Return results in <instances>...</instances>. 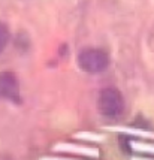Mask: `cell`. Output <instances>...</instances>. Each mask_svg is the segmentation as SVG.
Listing matches in <instances>:
<instances>
[{
    "mask_svg": "<svg viewBox=\"0 0 154 160\" xmlns=\"http://www.w3.org/2000/svg\"><path fill=\"white\" fill-rule=\"evenodd\" d=\"M97 109L106 118H118L124 111V99L121 91L115 87L103 88L97 99Z\"/></svg>",
    "mask_w": 154,
    "mask_h": 160,
    "instance_id": "cell-1",
    "label": "cell"
},
{
    "mask_svg": "<svg viewBox=\"0 0 154 160\" xmlns=\"http://www.w3.org/2000/svg\"><path fill=\"white\" fill-rule=\"evenodd\" d=\"M78 64L87 73H100V72H103L108 68L109 57H108V54L103 49L87 48L79 52Z\"/></svg>",
    "mask_w": 154,
    "mask_h": 160,
    "instance_id": "cell-2",
    "label": "cell"
},
{
    "mask_svg": "<svg viewBox=\"0 0 154 160\" xmlns=\"http://www.w3.org/2000/svg\"><path fill=\"white\" fill-rule=\"evenodd\" d=\"M0 99L20 102V82L12 72H0Z\"/></svg>",
    "mask_w": 154,
    "mask_h": 160,
    "instance_id": "cell-3",
    "label": "cell"
},
{
    "mask_svg": "<svg viewBox=\"0 0 154 160\" xmlns=\"http://www.w3.org/2000/svg\"><path fill=\"white\" fill-rule=\"evenodd\" d=\"M56 151L60 153H67V154H81V156H87V157H99V151L94 148L85 145H73V144H58L54 148Z\"/></svg>",
    "mask_w": 154,
    "mask_h": 160,
    "instance_id": "cell-4",
    "label": "cell"
},
{
    "mask_svg": "<svg viewBox=\"0 0 154 160\" xmlns=\"http://www.w3.org/2000/svg\"><path fill=\"white\" fill-rule=\"evenodd\" d=\"M130 150L132 151H139V153L154 154V144H145V142L130 141Z\"/></svg>",
    "mask_w": 154,
    "mask_h": 160,
    "instance_id": "cell-5",
    "label": "cell"
},
{
    "mask_svg": "<svg viewBox=\"0 0 154 160\" xmlns=\"http://www.w3.org/2000/svg\"><path fill=\"white\" fill-rule=\"evenodd\" d=\"M9 38H11V35H9V28L6 27V24L0 22V54L5 51V48H6L7 42H9Z\"/></svg>",
    "mask_w": 154,
    "mask_h": 160,
    "instance_id": "cell-6",
    "label": "cell"
},
{
    "mask_svg": "<svg viewBox=\"0 0 154 160\" xmlns=\"http://www.w3.org/2000/svg\"><path fill=\"white\" fill-rule=\"evenodd\" d=\"M78 139H90V141H102L103 138H100L94 133H78L77 135Z\"/></svg>",
    "mask_w": 154,
    "mask_h": 160,
    "instance_id": "cell-7",
    "label": "cell"
},
{
    "mask_svg": "<svg viewBox=\"0 0 154 160\" xmlns=\"http://www.w3.org/2000/svg\"><path fill=\"white\" fill-rule=\"evenodd\" d=\"M42 160H78V159H67V157H48V159Z\"/></svg>",
    "mask_w": 154,
    "mask_h": 160,
    "instance_id": "cell-8",
    "label": "cell"
},
{
    "mask_svg": "<svg viewBox=\"0 0 154 160\" xmlns=\"http://www.w3.org/2000/svg\"><path fill=\"white\" fill-rule=\"evenodd\" d=\"M133 160H154V159H147V157H135Z\"/></svg>",
    "mask_w": 154,
    "mask_h": 160,
    "instance_id": "cell-9",
    "label": "cell"
}]
</instances>
